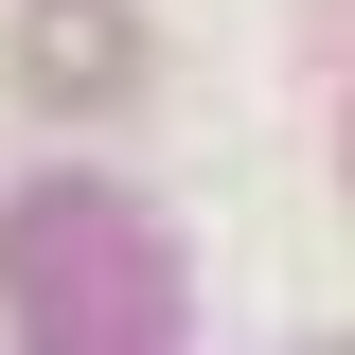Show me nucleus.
<instances>
[{
    "label": "nucleus",
    "mask_w": 355,
    "mask_h": 355,
    "mask_svg": "<svg viewBox=\"0 0 355 355\" xmlns=\"http://www.w3.org/2000/svg\"><path fill=\"white\" fill-rule=\"evenodd\" d=\"M18 89H36V107H125V89H142V18H125V0H36Z\"/></svg>",
    "instance_id": "nucleus-1"
}]
</instances>
